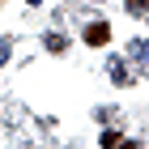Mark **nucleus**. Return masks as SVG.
I'll return each instance as SVG.
<instances>
[{"mask_svg": "<svg viewBox=\"0 0 149 149\" xmlns=\"http://www.w3.org/2000/svg\"><path fill=\"white\" fill-rule=\"evenodd\" d=\"M107 38H111V26H107V22H94L90 30H85V43H90V47H102Z\"/></svg>", "mask_w": 149, "mask_h": 149, "instance_id": "f257e3e1", "label": "nucleus"}, {"mask_svg": "<svg viewBox=\"0 0 149 149\" xmlns=\"http://www.w3.org/2000/svg\"><path fill=\"white\" fill-rule=\"evenodd\" d=\"M9 47H13L9 38H0V68H4V60H9Z\"/></svg>", "mask_w": 149, "mask_h": 149, "instance_id": "0eeeda50", "label": "nucleus"}, {"mask_svg": "<svg viewBox=\"0 0 149 149\" xmlns=\"http://www.w3.org/2000/svg\"><path fill=\"white\" fill-rule=\"evenodd\" d=\"M64 47H68L64 34H47V51H64Z\"/></svg>", "mask_w": 149, "mask_h": 149, "instance_id": "7ed1b4c3", "label": "nucleus"}, {"mask_svg": "<svg viewBox=\"0 0 149 149\" xmlns=\"http://www.w3.org/2000/svg\"><path fill=\"white\" fill-rule=\"evenodd\" d=\"M111 77L115 81H128V64H124V60H111Z\"/></svg>", "mask_w": 149, "mask_h": 149, "instance_id": "20e7f679", "label": "nucleus"}, {"mask_svg": "<svg viewBox=\"0 0 149 149\" xmlns=\"http://www.w3.org/2000/svg\"><path fill=\"white\" fill-rule=\"evenodd\" d=\"M124 145V136H119V132H111V128H107L102 132V149H119Z\"/></svg>", "mask_w": 149, "mask_h": 149, "instance_id": "f03ea898", "label": "nucleus"}, {"mask_svg": "<svg viewBox=\"0 0 149 149\" xmlns=\"http://www.w3.org/2000/svg\"><path fill=\"white\" fill-rule=\"evenodd\" d=\"M128 13H136V17H145V13H149V0H128Z\"/></svg>", "mask_w": 149, "mask_h": 149, "instance_id": "39448f33", "label": "nucleus"}, {"mask_svg": "<svg viewBox=\"0 0 149 149\" xmlns=\"http://www.w3.org/2000/svg\"><path fill=\"white\" fill-rule=\"evenodd\" d=\"M132 60H149V43H132Z\"/></svg>", "mask_w": 149, "mask_h": 149, "instance_id": "423d86ee", "label": "nucleus"}, {"mask_svg": "<svg viewBox=\"0 0 149 149\" xmlns=\"http://www.w3.org/2000/svg\"><path fill=\"white\" fill-rule=\"evenodd\" d=\"M0 4H4V0H0Z\"/></svg>", "mask_w": 149, "mask_h": 149, "instance_id": "1a4fd4ad", "label": "nucleus"}, {"mask_svg": "<svg viewBox=\"0 0 149 149\" xmlns=\"http://www.w3.org/2000/svg\"><path fill=\"white\" fill-rule=\"evenodd\" d=\"M119 149H141V145H136V141H124V145H119Z\"/></svg>", "mask_w": 149, "mask_h": 149, "instance_id": "6e6552de", "label": "nucleus"}]
</instances>
